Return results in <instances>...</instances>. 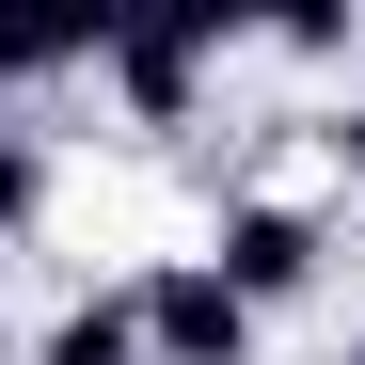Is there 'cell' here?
<instances>
[{
  "instance_id": "6da1fadb",
  "label": "cell",
  "mask_w": 365,
  "mask_h": 365,
  "mask_svg": "<svg viewBox=\"0 0 365 365\" xmlns=\"http://www.w3.org/2000/svg\"><path fill=\"white\" fill-rule=\"evenodd\" d=\"M207 64H238V16H222V0H159V16H111L96 32V80H111L128 128H191Z\"/></svg>"
},
{
  "instance_id": "7a4b0ae2",
  "label": "cell",
  "mask_w": 365,
  "mask_h": 365,
  "mask_svg": "<svg viewBox=\"0 0 365 365\" xmlns=\"http://www.w3.org/2000/svg\"><path fill=\"white\" fill-rule=\"evenodd\" d=\"M207 270L255 302V318H286V302H318V286H334V222L302 207V191H222V222H207Z\"/></svg>"
},
{
  "instance_id": "3957f363",
  "label": "cell",
  "mask_w": 365,
  "mask_h": 365,
  "mask_svg": "<svg viewBox=\"0 0 365 365\" xmlns=\"http://www.w3.org/2000/svg\"><path fill=\"white\" fill-rule=\"evenodd\" d=\"M128 318H143V365H255V349H270V318H255L207 255H143V270H128Z\"/></svg>"
},
{
  "instance_id": "277c9868",
  "label": "cell",
  "mask_w": 365,
  "mask_h": 365,
  "mask_svg": "<svg viewBox=\"0 0 365 365\" xmlns=\"http://www.w3.org/2000/svg\"><path fill=\"white\" fill-rule=\"evenodd\" d=\"M96 32H111V0H0V96H64V80H96Z\"/></svg>"
},
{
  "instance_id": "5b68a950",
  "label": "cell",
  "mask_w": 365,
  "mask_h": 365,
  "mask_svg": "<svg viewBox=\"0 0 365 365\" xmlns=\"http://www.w3.org/2000/svg\"><path fill=\"white\" fill-rule=\"evenodd\" d=\"M32 365H143V318H128V286H80L64 318L32 334Z\"/></svg>"
},
{
  "instance_id": "8992f818",
  "label": "cell",
  "mask_w": 365,
  "mask_h": 365,
  "mask_svg": "<svg viewBox=\"0 0 365 365\" xmlns=\"http://www.w3.org/2000/svg\"><path fill=\"white\" fill-rule=\"evenodd\" d=\"M48 207H64V143H48L32 111H0V238H32Z\"/></svg>"
},
{
  "instance_id": "52a82bcc",
  "label": "cell",
  "mask_w": 365,
  "mask_h": 365,
  "mask_svg": "<svg viewBox=\"0 0 365 365\" xmlns=\"http://www.w3.org/2000/svg\"><path fill=\"white\" fill-rule=\"evenodd\" d=\"M238 48H270V64H349L365 16H270V32H238Z\"/></svg>"
},
{
  "instance_id": "ba28073f",
  "label": "cell",
  "mask_w": 365,
  "mask_h": 365,
  "mask_svg": "<svg viewBox=\"0 0 365 365\" xmlns=\"http://www.w3.org/2000/svg\"><path fill=\"white\" fill-rule=\"evenodd\" d=\"M318 159H349V175H365V96H334V111H318Z\"/></svg>"
},
{
  "instance_id": "9c48e42d",
  "label": "cell",
  "mask_w": 365,
  "mask_h": 365,
  "mask_svg": "<svg viewBox=\"0 0 365 365\" xmlns=\"http://www.w3.org/2000/svg\"><path fill=\"white\" fill-rule=\"evenodd\" d=\"M334 255H365V222H349V238H334Z\"/></svg>"
},
{
  "instance_id": "30bf717a",
  "label": "cell",
  "mask_w": 365,
  "mask_h": 365,
  "mask_svg": "<svg viewBox=\"0 0 365 365\" xmlns=\"http://www.w3.org/2000/svg\"><path fill=\"white\" fill-rule=\"evenodd\" d=\"M334 365H365V334H349V349H334Z\"/></svg>"
}]
</instances>
